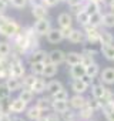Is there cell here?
<instances>
[{"instance_id": "cell-1", "label": "cell", "mask_w": 114, "mask_h": 121, "mask_svg": "<svg viewBox=\"0 0 114 121\" xmlns=\"http://www.w3.org/2000/svg\"><path fill=\"white\" fill-rule=\"evenodd\" d=\"M19 30H20L19 24H17L14 20L9 19L2 27H0V34L4 36V37H14V36L19 33Z\"/></svg>"}, {"instance_id": "cell-2", "label": "cell", "mask_w": 114, "mask_h": 121, "mask_svg": "<svg viewBox=\"0 0 114 121\" xmlns=\"http://www.w3.org/2000/svg\"><path fill=\"white\" fill-rule=\"evenodd\" d=\"M26 73V69L23 66V63L19 58H14L9 66V77H14V78H22Z\"/></svg>"}, {"instance_id": "cell-3", "label": "cell", "mask_w": 114, "mask_h": 121, "mask_svg": "<svg viewBox=\"0 0 114 121\" xmlns=\"http://www.w3.org/2000/svg\"><path fill=\"white\" fill-rule=\"evenodd\" d=\"M33 29H34V33H36L37 36H46V34L50 31V29H51V23H50V20L46 17V19L37 20Z\"/></svg>"}, {"instance_id": "cell-4", "label": "cell", "mask_w": 114, "mask_h": 121, "mask_svg": "<svg viewBox=\"0 0 114 121\" xmlns=\"http://www.w3.org/2000/svg\"><path fill=\"white\" fill-rule=\"evenodd\" d=\"M84 34H86V40L90 41L91 44L100 43V30L97 27H93L90 24L84 26Z\"/></svg>"}, {"instance_id": "cell-5", "label": "cell", "mask_w": 114, "mask_h": 121, "mask_svg": "<svg viewBox=\"0 0 114 121\" xmlns=\"http://www.w3.org/2000/svg\"><path fill=\"white\" fill-rule=\"evenodd\" d=\"M47 61L60 66L61 63L66 61V53H64L63 50H51V51L47 54Z\"/></svg>"}, {"instance_id": "cell-6", "label": "cell", "mask_w": 114, "mask_h": 121, "mask_svg": "<svg viewBox=\"0 0 114 121\" xmlns=\"http://www.w3.org/2000/svg\"><path fill=\"white\" fill-rule=\"evenodd\" d=\"M107 93H108V90L103 86V83H101V84H94V86L91 87V95H93V98L100 100V103L105 100Z\"/></svg>"}, {"instance_id": "cell-7", "label": "cell", "mask_w": 114, "mask_h": 121, "mask_svg": "<svg viewBox=\"0 0 114 121\" xmlns=\"http://www.w3.org/2000/svg\"><path fill=\"white\" fill-rule=\"evenodd\" d=\"M47 54L48 53H46V50H41V48L33 50L29 54V63L31 64V63H37V61H47Z\"/></svg>"}, {"instance_id": "cell-8", "label": "cell", "mask_w": 114, "mask_h": 121, "mask_svg": "<svg viewBox=\"0 0 114 121\" xmlns=\"http://www.w3.org/2000/svg\"><path fill=\"white\" fill-rule=\"evenodd\" d=\"M46 37H47V41L51 43V44H57V43H60L61 40H64L61 29H50V31L46 34Z\"/></svg>"}, {"instance_id": "cell-9", "label": "cell", "mask_w": 114, "mask_h": 121, "mask_svg": "<svg viewBox=\"0 0 114 121\" xmlns=\"http://www.w3.org/2000/svg\"><path fill=\"white\" fill-rule=\"evenodd\" d=\"M86 76V66L84 64H74L70 67V77L73 80H77V78H83Z\"/></svg>"}, {"instance_id": "cell-10", "label": "cell", "mask_w": 114, "mask_h": 121, "mask_svg": "<svg viewBox=\"0 0 114 121\" xmlns=\"http://www.w3.org/2000/svg\"><path fill=\"white\" fill-rule=\"evenodd\" d=\"M88 87L90 86L84 81V78H77V80H73V83H71V90L76 94H84Z\"/></svg>"}, {"instance_id": "cell-11", "label": "cell", "mask_w": 114, "mask_h": 121, "mask_svg": "<svg viewBox=\"0 0 114 121\" xmlns=\"http://www.w3.org/2000/svg\"><path fill=\"white\" fill-rule=\"evenodd\" d=\"M69 104H70L71 108H74V110H80V108H83V107L87 104V98H84L83 94H76V95H73V97L70 98Z\"/></svg>"}, {"instance_id": "cell-12", "label": "cell", "mask_w": 114, "mask_h": 121, "mask_svg": "<svg viewBox=\"0 0 114 121\" xmlns=\"http://www.w3.org/2000/svg\"><path fill=\"white\" fill-rule=\"evenodd\" d=\"M27 110V103L23 101L22 98H14L12 100V112L13 114H22Z\"/></svg>"}, {"instance_id": "cell-13", "label": "cell", "mask_w": 114, "mask_h": 121, "mask_svg": "<svg viewBox=\"0 0 114 121\" xmlns=\"http://www.w3.org/2000/svg\"><path fill=\"white\" fill-rule=\"evenodd\" d=\"M100 80L104 84H114V67H107L100 73Z\"/></svg>"}, {"instance_id": "cell-14", "label": "cell", "mask_w": 114, "mask_h": 121, "mask_svg": "<svg viewBox=\"0 0 114 121\" xmlns=\"http://www.w3.org/2000/svg\"><path fill=\"white\" fill-rule=\"evenodd\" d=\"M83 60V54L81 53H77V51H70L66 54V63L67 66H74V64H80Z\"/></svg>"}, {"instance_id": "cell-15", "label": "cell", "mask_w": 114, "mask_h": 121, "mask_svg": "<svg viewBox=\"0 0 114 121\" xmlns=\"http://www.w3.org/2000/svg\"><path fill=\"white\" fill-rule=\"evenodd\" d=\"M51 108H53V111L61 114L69 110V103H67V100H51Z\"/></svg>"}, {"instance_id": "cell-16", "label": "cell", "mask_w": 114, "mask_h": 121, "mask_svg": "<svg viewBox=\"0 0 114 121\" xmlns=\"http://www.w3.org/2000/svg\"><path fill=\"white\" fill-rule=\"evenodd\" d=\"M84 39H86V34H84V31H83V30L73 29L67 40H69L70 43H73V44H77V43H81V41H84Z\"/></svg>"}, {"instance_id": "cell-17", "label": "cell", "mask_w": 114, "mask_h": 121, "mask_svg": "<svg viewBox=\"0 0 114 121\" xmlns=\"http://www.w3.org/2000/svg\"><path fill=\"white\" fill-rule=\"evenodd\" d=\"M76 22L80 24V26H87L88 24V22H90V14L84 10V9H81V10H76Z\"/></svg>"}, {"instance_id": "cell-18", "label": "cell", "mask_w": 114, "mask_h": 121, "mask_svg": "<svg viewBox=\"0 0 114 121\" xmlns=\"http://www.w3.org/2000/svg\"><path fill=\"white\" fill-rule=\"evenodd\" d=\"M31 14L36 20H41L47 17V7L46 6H33L31 9Z\"/></svg>"}, {"instance_id": "cell-19", "label": "cell", "mask_w": 114, "mask_h": 121, "mask_svg": "<svg viewBox=\"0 0 114 121\" xmlns=\"http://www.w3.org/2000/svg\"><path fill=\"white\" fill-rule=\"evenodd\" d=\"M57 23H59L60 29H63V27H71L73 17H71L69 13H61L59 17H57Z\"/></svg>"}, {"instance_id": "cell-20", "label": "cell", "mask_w": 114, "mask_h": 121, "mask_svg": "<svg viewBox=\"0 0 114 121\" xmlns=\"http://www.w3.org/2000/svg\"><path fill=\"white\" fill-rule=\"evenodd\" d=\"M27 112H26V115H27V120H30V121H36L37 118H40L41 115H43V111L37 107V105H34V107H30V108H27L26 110Z\"/></svg>"}, {"instance_id": "cell-21", "label": "cell", "mask_w": 114, "mask_h": 121, "mask_svg": "<svg viewBox=\"0 0 114 121\" xmlns=\"http://www.w3.org/2000/svg\"><path fill=\"white\" fill-rule=\"evenodd\" d=\"M57 64H53L50 61H46V66H44V71H43V76L47 77V78H51L57 74Z\"/></svg>"}, {"instance_id": "cell-22", "label": "cell", "mask_w": 114, "mask_h": 121, "mask_svg": "<svg viewBox=\"0 0 114 121\" xmlns=\"http://www.w3.org/2000/svg\"><path fill=\"white\" fill-rule=\"evenodd\" d=\"M101 53L107 60L114 61V44H101Z\"/></svg>"}, {"instance_id": "cell-23", "label": "cell", "mask_w": 114, "mask_h": 121, "mask_svg": "<svg viewBox=\"0 0 114 121\" xmlns=\"http://www.w3.org/2000/svg\"><path fill=\"white\" fill-rule=\"evenodd\" d=\"M83 9H84L88 14H93V13H96V12H100V3L94 2V0H86Z\"/></svg>"}, {"instance_id": "cell-24", "label": "cell", "mask_w": 114, "mask_h": 121, "mask_svg": "<svg viewBox=\"0 0 114 121\" xmlns=\"http://www.w3.org/2000/svg\"><path fill=\"white\" fill-rule=\"evenodd\" d=\"M6 84H7V87L12 90V93H13V91H17V90H20V88L23 87V81H22L20 78H14V77H9V78L6 80Z\"/></svg>"}, {"instance_id": "cell-25", "label": "cell", "mask_w": 114, "mask_h": 121, "mask_svg": "<svg viewBox=\"0 0 114 121\" xmlns=\"http://www.w3.org/2000/svg\"><path fill=\"white\" fill-rule=\"evenodd\" d=\"M46 87H47L46 81H44L43 78H37V80L34 81V84L31 86V90H33L34 94H41V93L46 91Z\"/></svg>"}, {"instance_id": "cell-26", "label": "cell", "mask_w": 114, "mask_h": 121, "mask_svg": "<svg viewBox=\"0 0 114 121\" xmlns=\"http://www.w3.org/2000/svg\"><path fill=\"white\" fill-rule=\"evenodd\" d=\"M114 36L107 30H100V44H113Z\"/></svg>"}, {"instance_id": "cell-27", "label": "cell", "mask_w": 114, "mask_h": 121, "mask_svg": "<svg viewBox=\"0 0 114 121\" xmlns=\"http://www.w3.org/2000/svg\"><path fill=\"white\" fill-rule=\"evenodd\" d=\"M100 73V66L97 63H91L90 66L86 67V76L90 77V78H96Z\"/></svg>"}, {"instance_id": "cell-28", "label": "cell", "mask_w": 114, "mask_h": 121, "mask_svg": "<svg viewBox=\"0 0 114 121\" xmlns=\"http://www.w3.org/2000/svg\"><path fill=\"white\" fill-rule=\"evenodd\" d=\"M61 88H63V84H61L60 81H57V80H51L50 83H47L46 91H48V93L53 95V94H56L59 90H61Z\"/></svg>"}, {"instance_id": "cell-29", "label": "cell", "mask_w": 114, "mask_h": 121, "mask_svg": "<svg viewBox=\"0 0 114 121\" xmlns=\"http://www.w3.org/2000/svg\"><path fill=\"white\" fill-rule=\"evenodd\" d=\"M79 111H80V112H79V115H80V118H81V120H90V118L93 117V112H94L96 110H94V108H91L88 104H86V105H84L83 108H80Z\"/></svg>"}, {"instance_id": "cell-30", "label": "cell", "mask_w": 114, "mask_h": 121, "mask_svg": "<svg viewBox=\"0 0 114 121\" xmlns=\"http://www.w3.org/2000/svg\"><path fill=\"white\" fill-rule=\"evenodd\" d=\"M88 24L93 26V27L101 26V24H103V14H101L100 12H96V13L90 14V22H88Z\"/></svg>"}, {"instance_id": "cell-31", "label": "cell", "mask_w": 114, "mask_h": 121, "mask_svg": "<svg viewBox=\"0 0 114 121\" xmlns=\"http://www.w3.org/2000/svg\"><path fill=\"white\" fill-rule=\"evenodd\" d=\"M44 66H46V61H37V63H31V64H30L31 73H33L34 76H43Z\"/></svg>"}, {"instance_id": "cell-32", "label": "cell", "mask_w": 114, "mask_h": 121, "mask_svg": "<svg viewBox=\"0 0 114 121\" xmlns=\"http://www.w3.org/2000/svg\"><path fill=\"white\" fill-rule=\"evenodd\" d=\"M19 98H22L23 101H26V103L29 104L30 101H33V98H34V93H33L31 88H24V87H23V90H22L20 94H19Z\"/></svg>"}, {"instance_id": "cell-33", "label": "cell", "mask_w": 114, "mask_h": 121, "mask_svg": "<svg viewBox=\"0 0 114 121\" xmlns=\"http://www.w3.org/2000/svg\"><path fill=\"white\" fill-rule=\"evenodd\" d=\"M36 105H37V107L44 112V111H48V110L51 108V101H50L48 98H46V97H41V98H39V100H37Z\"/></svg>"}, {"instance_id": "cell-34", "label": "cell", "mask_w": 114, "mask_h": 121, "mask_svg": "<svg viewBox=\"0 0 114 121\" xmlns=\"http://www.w3.org/2000/svg\"><path fill=\"white\" fill-rule=\"evenodd\" d=\"M0 112L2 114H10L12 112V101H10V98L0 100Z\"/></svg>"}, {"instance_id": "cell-35", "label": "cell", "mask_w": 114, "mask_h": 121, "mask_svg": "<svg viewBox=\"0 0 114 121\" xmlns=\"http://www.w3.org/2000/svg\"><path fill=\"white\" fill-rule=\"evenodd\" d=\"M103 26L107 27V29L114 27V13H113V12L103 14Z\"/></svg>"}, {"instance_id": "cell-36", "label": "cell", "mask_w": 114, "mask_h": 121, "mask_svg": "<svg viewBox=\"0 0 114 121\" xmlns=\"http://www.w3.org/2000/svg\"><path fill=\"white\" fill-rule=\"evenodd\" d=\"M12 51V46L7 41H0V57H9Z\"/></svg>"}, {"instance_id": "cell-37", "label": "cell", "mask_w": 114, "mask_h": 121, "mask_svg": "<svg viewBox=\"0 0 114 121\" xmlns=\"http://www.w3.org/2000/svg\"><path fill=\"white\" fill-rule=\"evenodd\" d=\"M10 94H12V90L7 87L6 83H2V84H0V100L10 98Z\"/></svg>"}, {"instance_id": "cell-38", "label": "cell", "mask_w": 114, "mask_h": 121, "mask_svg": "<svg viewBox=\"0 0 114 121\" xmlns=\"http://www.w3.org/2000/svg\"><path fill=\"white\" fill-rule=\"evenodd\" d=\"M36 80H37V76H34L33 73L29 74V76H26V77L23 78V87H24V88H31V86L34 84Z\"/></svg>"}, {"instance_id": "cell-39", "label": "cell", "mask_w": 114, "mask_h": 121, "mask_svg": "<svg viewBox=\"0 0 114 121\" xmlns=\"http://www.w3.org/2000/svg\"><path fill=\"white\" fill-rule=\"evenodd\" d=\"M51 100H69V93H67V90H64V88L59 90L56 94L51 95Z\"/></svg>"}, {"instance_id": "cell-40", "label": "cell", "mask_w": 114, "mask_h": 121, "mask_svg": "<svg viewBox=\"0 0 114 121\" xmlns=\"http://www.w3.org/2000/svg\"><path fill=\"white\" fill-rule=\"evenodd\" d=\"M60 115H61V120H63V121H74V118H76L77 114H76L73 110H67V111L61 112Z\"/></svg>"}, {"instance_id": "cell-41", "label": "cell", "mask_w": 114, "mask_h": 121, "mask_svg": "<svg viewBox=\"0 0 114 121\" xmlns=\"http://www.w3.org/2000/svg\"><path fill=\"white\" fill-rule=\"evenodd\" d=\"M46 118H47V121H61V115H60L59 112H56V111L48 112V114L46 115Z\"/></svg>"}, {"instance_id": "cell-42", "label": "cell", "mask_w": 114, "mask_h": 121, "mask_svg": "<svg viewBox=\"0 0 114 121\" xmlns=\"http://www.w3.org/2000/svg\"><path fill=\"white\" fill-rule=\"evenodd\" d=\"M10 4L16 9H23L27 4V0H10Z\"/></svg>"}, {"instance_id": "cell-43", "label": "cell", "mask_w": 114, "mask_h": 121, "mask_svg": "<svg viewBox=\"0 0 114 121\" xmlns=\"http://www.w3.org/2000/svg\"><path fill=\"white\" fill-rule=\"evenodd\" d=\"M81 54H83V53H81ZM93 57H94V56H88V54H83V60H81V64H84L86 67H87V66H90L91 63H94V61H93Z\"/></svg>"}, {"instance_id": "cell-44", "label": "cell", "mask_w": 114, "mask_h": 121, "mask_svg": "<svg viewBox=\"0 0 114 121\" xmlns=\"http://www.w3.org/2000/svg\"><path fill=\"white\" fill-rule=\"evenodd\" d=\"M66 2H67V4H69L71 9H74V7H80V6L83 4L84 0H66Z\"/></svg>"}, {"instance_id": "cell-45", "label": "cell", "mask_w": 114, "mask_h": 121, "mask_svg": "<svg viewBox=\"0 0 114 121\" xmlns=\"http://www.w3.org/2000/svg\"><path fill=\"white\" fill-rule=\"evenodd\" d=\"M60 3V0H44V4L46 7H54Z\"/></svg>"}, {"instance_id": "cell-46", "label": "cell", "mask_w": 114, "mask_h": 121, "mask_svg": "<svg viewBox=\"0 0 114 121\" xmlns=\"http://www.w3.org/2000/svg\"><path fill=\"white\" fill-rule=\"evenodd\" d=\"M71 30H73V27H63V29H61V33H63V37H64V39H69V36H70V33H71Z\"/></svg>"}, {"instance_id": "cell-47", "label": "cell", "mask_w": 114, "mask_h": 121, "mask_svg": "<svg viewBox=\"0 0 114 121\" xmlns=\"http://www.w3.org/2000/svg\"><path fill=\"white\" fill-rule=\"evenodd\" d=\"M31 6H46L44 4V0H30Z\"/></svg>"}, {"instance_id": "cell-48", "label": "cell", "mask_w": 114, "mask_h": 121, "mask_svg": "<svg viewBox=\"0 0 114 121\" xmlns=\"http://www.w3.org/2000/svg\"><path fill=\"white\" fill-rule=\"evenodd\" d=\"M9 4L4 2V0H0V13H3L4 10H6V7H7Z\"/></svg>"}, {"instance_id": "cell-49", "label": "cell", "mask_w": 114, "mask_h": 121, "mask_svg": "<svg viewBox=\"0 0 114 121\" xmlns=\"http://www.w3.org/2000/svg\"><path fill=\"white\" fill-rule=\"evenodd\" d=\"M0 121H13L10 118V114H2V117H0Z\"/></svg>"}, {"instance_id": "cell-50", "label": "cell", "mask_w": 114, "mask_h": 121, "mask_svg": "<svg viewBox=\"0 0 114 121\" xmlns=\"http://www.w3.org/2000/svg\"><path fill=\"white\" fill-rule=\"evenodd\" d=\"M83 54H88V56H96V54H97V51H96V50H88V48H84Z\"/></svg>"}, {"instance_id": "cell-51", "label": "cell", "mask_w": 114, "mask_h": 121, "mask_svg": "<svg viewBox=\"0 0 114 121\" xmlns=\"http://www.w3.org/2000/svg\"><path fill=\"white\" fill-rule=\"evenodd\" d=\"M110 9H111L113 13H114V0H110Z\"/></svg>"}, {"instance_id": "cell-52", "label": "cell", "mask_w": 114, "mask_h": 121, "mask_svg": "<svg viewBox=\"0 0 114 121\" xmlns=\"http://www.w3.org/2000/svg\"><path fill=\"white\" fill-rule=\"evenodd\" d=\"M36 121H47V118H46V115H41L40 118H37Z\"/></svg>"}, {"instance_id": "cell-53", "label": "cell", "mask_w": 114, "mask_h": 121, "mask_svg": "<svg viewBox=\"0 0 114 121\" xmlns=\"http://www.w3.org/2000/svg\"><path fill=\"white\" fill-rule=\"evenodd\" d=\"M110 103H111V104H113V105H114V94H113V95H111V100H110Z\"/></svg>"}, {"instance_id": "cell-54", "label": "cell", "mask_w": 114, "mask_h": 121, "mask_svg": "<svg viewBox=\"0 0 114 121\" xmlns=\"http://www.w3.org/2000/svg\"><path fill=\"white\" fill-rule=\"evenodd\" d=\"M60 2H66V0H60Z\"/></svg>"}, {"instance_id": "cell-55", "label": "cell", "mask_w": 114, "mask_h": 121, "mask_svg": "<svg viewBox=\"0 0 114 121\" xmlns=\"http://www.w3.org/2000/svg\"><path fill=\"white\" fill-rule=\"evenodd\" d=\"M0 117H2V112H0Z\"/></svg>"}, {"instance_id": "cell-56", "label": "cell", "mask_w": 114, "mask_h": 121, "mask_svg": "<svg viewBox=\"0 0 114 121\" xmlns=\"http://www.w3.org/2000/svg\"><path fill=\"white\" fill-rule=\"evenodd\" d=\"M74 121H76V120H74Z\"/></svg>"}]
</instances>
